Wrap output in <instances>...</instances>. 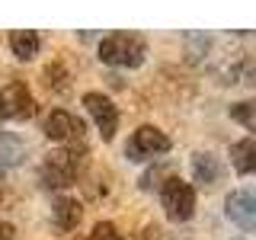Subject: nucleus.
I'll return each instance as SVG.
<instances>
[{
	"mask_svg": "<svg viewBox=\"0 0 256 240\" xmlns=\"http://www.w3.org/2000/svg\"><path fill=\"white\" fill-rule=\"evenodd\" d=\"M144 54H148V45L128 32H112L100 42V61L112 64V68H138Z\"/></svg>",
	"mask_w": 256,
	"mask_h": 240,
	"instance_id": "obj_1",
	"label": "nucleus"
},
{
	"mask_svg": "<svg viewBox=\"0 0 256 240\" xmlns=\"http://www.w3.org/2000/svg\"><path fill=\"white\" fill-rule=\"evenodd\" d=\"M80 170H84V150L77 148L52 150L42 164V182L48 189H64L80 176Z\"/></svg>",
	"mask_w": 256,
	"mask_h": 240,
	"instance_id": "obj_2",
	"label": "nucleus"
},
{
	"mask_svg": "<svg viewBox=\"0 0 256 240\" xmlns=\"http://www.w3.org/2000/svg\"><path fill=\"white\" fill-rule=\"evenodd\" d=\"M160 205H164L170 221H189L192 212H196V189H192V182L180 180V176H170L160 186Z\"/></svg>",
	"mask_w": 256,
	"mask_h": 240,
	"instance_id": "obj_3",
	"label": "nucleus"
},
{
	"mask_svg": "<svg viewBox=\"0 0 256 240\" xmlns=\"http://www.w3.org/2000/svg\"><path fill=\"white\" fill-rule=\"evenodd\" d=\"M166 150H170V138H166V132H160L157 125H141L138 132L128 138L125 154H128V160H148V157L166 154Z\"/></svg>",
	"mask_w": 256,
	"mask_h": 240,
	"instance_id": "obj_4",
	"label": "nucleus"
},
{
	"mask_svg": "<svg viewBox=\"0 0 256 240\" xmlns=\"http://www.w3.org/2000/svg\"><path fill=\"white\" fill-rule=\"evenodd\" d=\"M36 116V100L22 80H13L0 90V122L6 118H29Z\"/></svg>",
	"mask_w": 256,
	"mask_h": 240,
	"instance_id": "obj_5",
	"label": "nucleus"
},
{
	"mask_svg": "<svg viewBox=\"0 0 256 240\" xmlns=\"http://www.w3.org/2000/svg\"><path fill=\"white\" fill-rule=\"evenodd\" d=\"M84 134H86L84 118H77L68 109H54L45 118V138H52L58 144H77V141H84Z\"/></svg>",
	"mask_w": 256,
	"mask_h": 240,
	"instance_id": "obj_6",
	"label": "nucleus"
},
{
	"mask_svg": "<svg viewBox=\"0 0 256 240\" xmlns=\"http://www.w3.org/2000/svg\"><path fill=\"white\" fill-rule=\"evenodd\" d=\"M84 106L93 116V122H96V128H100V134H102V141H112L116 125H118L116 102H112L109 96H102V93H84Z\"/></svg>",
	"mask_w": 256,
	"mask_h": 240,
	"instance_id": "obj_7",
	"label": "nucleus"
},
{
	"mask_svg": "<svg viewBox=\"0 0 256 240\" xmlns=\"http://www.w3.org/2000/svg\"><path fill=\"white\" fill-rule=\"evenodd\" d=\"M224 214H228L234 224H240L244 230L256 228V196L253 189H234L224 202Z\"/></svg>",
	"mask_w": 256,
	"mask_h": 240,
	"instance_id": "obj_8",
	"label": "nucleus"
},
{
	"mask_svg": "<svg viewBox=\"0 0 256 240\" xmlns=\"http://www.w3.org/2000/svg\"><path fill=\"white\" fill-rule=\"evenodd\" d=\"M26 160V141L16 132H0V173L13 170Z\"/></svg>",
	"mask_w": 256,
	"mask_h": 240,
	"instance_id": "obj_9",
	"label": "nucleus"
},
{
	"mask_svg": "<svg viewBox=\"0 0 256 240\" xmlns=\"http://www.w3.org/2000/svg\"><path fill=\"white\" fill-rule=\"evenodd\" d=\"M80 214H84V208H80L77 198H70V196L54 198V205H52V221L58 224V230H74L77 224H80Z\"/></svg>",
	"mask_w": 256,
	"mask_h": 240,
	"instance_id": "obj_10",
	"label": "nucleus"
},
{
	"mask_svg": "<svg viewBox=\"0 0 256 240\" xmlns=\"http://www.w3.org/2000/svg\"><path fill=\"white\" fill-rule=\"evenodd\" d=\"M192 176H196V182H202V186H214L221 176V164L214 154H208V150H196L192 154Z\"/></svg>",
	"mask_w": 256,
	"mask_h": 240,
	"instance_id": "obj_11",
	"label": "nucleus"
},
{
	"mask_svg": "<svg viewBox=\"0 0 256 240\" xmlns=\"http://www.w3.org/2000/svg\"><path fill=\"white\" fill-rule=\"evenodd\" d=\"M38 45H42V38H38V32H32V29L10 32V48H13V54L20 61H32L38 54Z\"/></svg>",
	"mask_w": 256,
	"mask_h": 240,
	"instance_id": "obj_12",
	"label": "nucleus"
},
{
	"mask_svg": "<svg viewBox=\"0 0 256 240\" xmlns=\"http://www.w3.org/2000/svg\"><path fill=\"white\" fill-rule=\"evenodd\" d=\"M230 164L240 176H250L256 170V141L253 138H244L230 148Z\"/></svg>",
	"mask_w": 256,
	"mask_h": 240,
	"instance_id": "obj_13",
	"label": "nucleus"
},
{
	"mask_svg": "<svg viewBox=\"0 0 256 240\" xmlns=\"http://www.w3.org/2000/svg\"><path fill=\"white\" fill-rule=\"evenodd\" d=\"M230 118H237L244 128H253V102H234L230 106Z\"/></svg>",
	"mask_w": 256,
	"mask_h": 240,
	"instance_id": "obj_14",
	"label": "nucleus"
},
{
	"mask_svg": "<svg viewBox=\"0 0 256 240\" xmlns=\"http://www.w3.org/2000/svg\"><path fill=\"white\" fill-rule=\"evenodd\" d=\"M90 240H122V234L116 230V224H109V221H100V224L93 228Z\"/></svg>",
	"mask_w": 256,
	"mask_h": 240,
	"instance_id": "obj_15",
	"label": "nucleus"
},
{
	"mask_svg": "<svg viewBox=\"0 0 256 240\" xmlns=\"http://www.w3.org/2000/svg\"><path fill=\"white\" fill-rule=\"evenodd\" d=\"M0 240H13V224L10 221H0Z\"/></svg>",
	"mask_w": 256,
	"mask_h": 240,
	"instance_id": "obj_16",
	"label": "nucleus"
}]
</instances>
